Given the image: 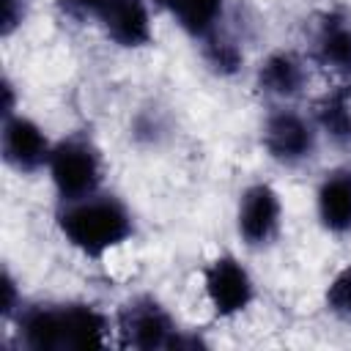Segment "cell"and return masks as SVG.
<instances>
[{"instance_id":"obj_20","label":"cell","mask_w":351,"mask_h":351,"mask_svg":"<svg viewBox=\"0 0 351 351\" xmlns=\"http://www.w3.org/2000/svg\"><path fill=\"white\" fill-rule=\"evenodd\" d=\"M148 3H151V5H159V8H170L173 0H148Z\"/></svg>"},{"instance_id":"obj_6","label":"cell","mask_w":351,"mask_h":351,"mask_svg":"<svg viewBox=\"0 0 351 351\" xmlns=\"http://www.w3.org/2000/svg\"><path fill=\"white\" fill-rule=\"evenodd\" d=\"M285 222V206L280 192L269 181H252L241 189L236 203V233L250 250H269Z\"/></svg>"},{"instance_id":"obj_14","label":"cell","mask_w":351,"mask_h":351,"mask_svg":"<svg viewBox=\"0 0 351 351\" xmlns=\"http://www.w3.org/2000/svg\"><path fill=\"white\" fill-rule=\"evenodd\" d=\"M203 58H206V63L217 71V74H233L239 66H241V60H244V52H241V47H239V41L219 25L214 33H208L203 41Z\"/></svg>"},{"instance_id":"obj_18","label":"cell","mask_w":351,"mask_h":351,"mask_svg":"<svg viewBox=\"0 0 351 351\" xmlns=\"http://www.w3.org/2000/svg\"><path fill=\"white\" fill-rule=\"evenodd\" d=\"M110 0H63V5H66V11L71 14V16H77V19H85V22H99V16H101V11H104V5H107Z\"/></svg>"},{"instance_id":"obj_12","label":"cell","mask_w":351,"mask_h":351,"mask_svg":"<svg viewBox=\"0 0 351 351\" xmlns=\"http://www.w3.org/2000/svg\"><path fill=\"white\" fill-rule=\"evenodd\" d=\"M318 134L337 148H351V82H337L324 90L310 110Z\"/></svg>"},{"instance_id":"obj_1","label":"cell","mask_w":351,"mask_h":351,"mask_svg":"<svg viewBox=\"0 0 351 351\" xmlns=\"http://www.w3.org/2000/svg\"><path fill=\"white\" fill-rule=\"evenodd\" d=\"M55 225L63 241L90 261H101L134 236L132 208L118 195H110L104 189L80 200L58 203Z\"/></svg>"},{"instance_id":"obj_17","label":"cell","mask_w":351,"mask_h":351,"mask_svg":"<svg viewBox=\"0 0 351 351\" xmlns=\"http://www.w3.org/2000/svg\"><path fill=\"white\" fill-rule=\"evenodd\" d=\"M0 288H3V307H0V313H3V318H5V321H11V318L19 313V307H22L25 302H22L19 285H16V280H14V274H11L8 269L3 271Z\"/></svg>"},{"instance_id":"obj_16","label":"cell","mask_w":351,"mask_h":351,"mask_svg":"<svg viewBox=\"0 0 351 351\" xmlns=\"http://www.w3.org/2000/svg\"><path fill=\"white\" fill-rule=\"evenodd\" d=\"M30 16V0H3L0 8V36L11 38Z\"/></svg>"},{"instance_id":"obj_2","label":"cell","mask_w":351,"mask_h":351,"mask_svg":"<svg viewBox=\"0 0 351 351\" xmlns=\"http://www.w3.org/2000/svg\"><path fill=\"white\" fill-rule=\"evenodd\" d=\"M112 332H115V346L121 348L156 351V348L195 346V340L186 337V332L178 326L176 315L154 293L129 296L112 318Z\"/></svg>"},{"instance_id":"obj_7","label":"cell","mask_w":351,"mask_h":351,"mask_svg":"<svg viewBox=\"0 0 351 351\" xmlns=\"http://www.w3.org/2000/svg\"><path fill=\"white\" fill-rule=\"evenodd\" d=\"M52 145H55V140H49L47 129L38 121H33L30 115H25L22 110L3 118L0 154H3V162L14 173L36 176V173L47 170L49 156H52Z\"/></svg>"},{"instance_id":"obj_13","label":"cell","mask_w":351,"mask_h":351,"mask_svg":"<svg viewBox=\"0 0 351 351\" xmlns=\"http://www.w3.org/2000/svg\"><path fill=\"white\" fill-rule=\"evenodd\" d=\"M167 11L189 38L203 41L225 22L228 0H173Z\"/></svg>"},{"instance_id":"obj_3","label":"cell","mask_w":351,"mask_h":351,"mask_svg":"<svg viewBox=\"0 0 351 351\" xmlns=\"http://www.w3.org/2000/svg\"><path fill=\"white\" fill-rule=\"evenodd\" d=\"M58 195V203L80 200L101 192L104 184V156L88 132H71L52 145L49 165L44 170Z\"/></svg>"},{"instance_id":"obj_11","label":"cell","mask_w":351,"mask_h":351,"mask_svg":"<svg viewBox=\"0 0 351 351\" xmlns=\"http://www.w3.org/2000/svg\"><path fill=\"white\" fill-rule=\"evenodd\" d=\"M315 217L329 236H351V165H337L321 176Z\"/></svg>"},{"instance_id":"obj_4","label":"cell","mask_w":351,"mask_h":351,"mask_svg":"<svg viewBox=\"0 0 351 351\" xmlns=\"http://www.w3.org/2000/svg\"><path fill=\"white\" fill-rule=\"evenodd\" d=\"M261 145L280 167H302L315 159L321 134L310 112H302L291 104H277L261 123Z\"/></svg>"},{"instance_id":"obj_8","label":"cell","mask_w":351,"mask_h":351,"mask_svg":"<svg viewBox=\"0 0 351 351\" xmlns=\"http://www.w3.org/2000/svg\"><path fill=\"white\" fill-rule=\"evenodd\" d=\"M310 60L340 82H351V11L324 8L310 25Z\"/></svg>"},{"instance_id":"obj_19","label":"cell","mask_w":351,"mask_h":351,"mask_svg":"<svg viewBox=\"0 0 351 351\" xmlns=\"http://www.w3.org/2000/svg\"><path fill=\"white\" fill-rule=\"evenodd\" d=\"M0 93H3L0 115H3V118H8V115H14V112H19V101H16V90H14L11 77H3V82H0Z\"/></svg>"},{"instance_id":"obj_9","label":"cell","mask_w":351,"mask_h":351,"mask_svg":"<svg viewBox=\"0 0 351 351\" xmlns=\"http://www.w3.org/2000/svg\"><path fill=\"white\" fill-rule=\"evenodd\" d=\"M310 82V63L296 52V49H271L261 58L255 66V88L277 101V104H291L304 93Z\"/></svg>"},{"instance_id":"obj_10","label":"cell","mask_w":351,"mask_h":351,"mask_svg":"<svg viewBox=\"0 0 351 351\" xmlns=\"http://www.w3.org/2000/svg\"><path fill=\"white\" fill-rule=\"evenodd\" d=\"M96 25L107 41L121 49H143L154 44V16L148 0H110Z\"/></svg>"},{"instance_id":"obj_15","label":"cell","mask_w":351,"mask_h":351,"mask_svg":"<svg viewBox=\"0 0 351 351\" xmlns=\"http://www.w3.org/2000/svg\"><path fill=\"white\" fill-rule=\"evenodd\" d=\"M324 307L329 310L332 318H337L340 324L351 326V263H346L343 269H337L332 274V280L326 282Z\"/></svg>"},{"instance_id":"obj_5","label":"cell","mask_w":351,"mask_h":351,"mask_svg":"<svg viewBox=\"0 0 351 351\" xmlns=\"http://www.w3.org/2000/svg\"><path fill=\"white\" fill-rule=\"evenodd\" d=\"M200 280H203L206 304L211 307L214 318H219V321H230V318L247 313L258 296L252 271L230 252L211 258L203 266Z\"/></svg>"}]
</instances>
